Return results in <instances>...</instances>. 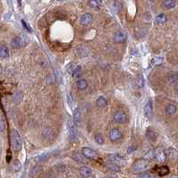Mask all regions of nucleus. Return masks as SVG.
Here are the masks:
<instances>
[{
  "label": "nucleus",
  "mask_w": 178,
  "mask_h": 178,
  "mask_svg": "<svg viewBox=\"0 0 178 178\" xmlns=\"http://www.w3.org/2000/svg\"><path fill=\"white\" fill-rule=\"evenodd\" d=\"M0 57L8 58L9 57V49L6 45L0 46Z\"/></svg>",
  "instance_id": "6ab92c4d"
},
{
  "label": "nucleus",
  "mask_w": 178,
  "mask_h": 178,
  "mask_svg": "<svg viewBox=\"0 0 178 178\" xmlns=\"http://www.w3.org/2000/svg\"><path fill=\"white\" fill-rule=\"evenodd\" d=\"M92 20H93L92 14L87 13V14H82L81 16V18H80V24L81 25H88V24H90L92 23Z\"/></svg>",
  "instance_id": "6e6552de"
},
{
  "label": "nucleus",
  "mask_w": 178,
  "mask_h": 178,
  "mask_svg": "<svg viewBox=\"0 0 178 178\" xmlns=\"http://www.w3.org/2000/svg\"><path fill=\"white\" fill-rule=\"evenodd\" d=\"M48 158H49V155H41V156H39V158L36 159V160L40 162V161H43V160H47Z\"/></svg>",
  "instance_id": "c9c22d12"
},
{
  "label": "nucleus",
  "mask_w": 178,
  "mask_h": 178,
  "mask_svg": "<svg viewBox=\"0 0 178 178\" xmlns=\"http://www.w3.org/2000/svg\"><path fill=\"white\" fill-rule=\"evenodd\" d=\"M137 149V146H133V145H131L128 149H127V152L128 153H132V151H134L135 149Z\"/></svg>",
  "instance_id": "e433bc0d"
},
{
  "label": "nucleus",
  "mask_w": 178,
  "mask_h": 178,
  "mask_svg": "<svg viewBox=\"0 0 178 178\" xmlns=\"http://www.w3.org/2000/svg\"><path fill=\"white\" fill-rule=\"evenodd\" d=\"M154 157L156 158V159L158 160V162L163 163L167 158V155L161 148H158L157 149H156V151L154 152Z\"/></svg>",
  "instance_id": "0eeeda50"
},
{
  "label": "nucleus",
  "mask_w": 178,
  "mask_h": 178,
  "mask_svg": "<svg viewBox=\"0 0 178 178\" xmlns=\"http://www.w3.org/2000/svg\"><path fill=\"white\" fill-rule=\"evenodd\" d=\"M81 153L87 159H97L99 158V155L95 150H93L91 148L84 147L81 149Z\"/></svg>",
  "instance_id": "7ed1b4c3"
},
{
  "label": "nucleus",
  "mask_w": 178,
  "mask_h": 178,
  "mask_svg": "<svg viewBox=\"0 0 178 178\" xmlns=\"http://www.w3.org/2000/svg\"><path fill=\"white\" fill-rule=\"evenodd\" d=\"M11 46L13 49H19L23 46V40L20 37H14L11 41Z\"/></svg>",
  "instance_id": "dca6fc26"
},
{
  "label": "nucleus",
  "mask_w": 178,
  "mask_h": 178,
  "mask_svg": "<svg viewBox=\"0 0 178 178\" xmlns=\"http://www.w3.org/2000/svg\"><path fill=\"white\" fill-rule=\"evenodd\" d=\"M145 135H146L147 140L149 141L150 142H154L156 140H157V134H156V132L154 131L150 130V129H148L146 131Z\"/></svg>",
  "instance_id": "2eb2a0df"
},
{
  "label": "nucleus",
  "mask_w": 178,
  "mask_h": 178,
  "mask_svg": "<svg viewBox=\"0 0 178 178\" xmlns=\"http://www.w3.org/2000/svg\"><path fill=\"white\" fill-rule=\"evenodd\" d=\"M73 159L75 161H77V162H79L81 164H85L86 163V158L82 155V153L81 154V153H79L77 151L74 152L73 153Z\"/></svg>",
  "instance_id": "4468645a"
},
{
  "label": "nucleus",
  "mask_w": 178,
  "mask_h": 178,
  "mask_svg": "<svg viewBox=\"0 0 178 178\" xmlns=\"http://www.w3.org/2000/svg\"><path fill=\"white\" fill-rule=\"evenodd\" d=\"M114 40L117 43H124L126 40V35L122 31H117L114 34Z\"/></svg>",
  "instance_id": "9b49d317"
},
{
  "label": "nucleus",
  "mask_w": 178,
  "mask_h": 178,
  "mask_svg": "<svg viewBox=\"0 0 178 178\" xmlns=\"http://www.w3.org/2000/svg\"><path fill=\"white\" fill-rule=\"evenodd\" d=\"M144 113H145V115H146V117L148 118H151L152 113H153V107H152V101H151V99H149V101L145 105Z\"/></svg>",
  "instance_id": "f8f14e48"
},
{
  "label": "nucleus",
  "mask_w": 178,
  "mask_h": 178,
  "mask_svg": "<svg viewBox=\"0 0 178 178\" xmlns=\"http://www.w3.org/2000/svg\"><path fill=\"white\" fill-rule=\"evenodd\" d=\"M6 121L2 117H0V131L4 132V131H6Z\"/></svg>",
  "instance_id": "c756f323"
},
{
  "label": "nucleus",
  "mask_w": 178,
  "mask_h": 178,
  "mask_svg": "<svg viewBox=\"0 0 178 178\" xmlns=\"http://www.w3.org/2000/svg\"><path fill=\"white\" fill-rule=\"evenodd\" d=\"M163 5L167 9H171L175 6V1L174 0H165L163 2Z\"/></svg>",
  "instance_id": "b1692460"
},
{
  "label": "nucleus",
  "mask_w": 178,
  "mask_h": 178,
  "mask_svg": "<svg viewBox=\"0 0 178 178\" xmlns=\"http://www.w3.org/2000/svg\"><path fill=\"white\" fill-rule=\"evenodd\" d=\"M1 72H2V67L0 66V73H1Z\"/></svg>",
  "instance_id": "ea45409f"
},
{
  "label": "nucleus",
  "mask_w": 178,
  "mask_h": 178,
  "mask_svg": "<svg viewBox=\"0 0 178 178\" xmlns=\"http://www.w3.org/2000/svg\"><path fill=\"white\" fill-rule=\"evenodd\" d=\"M113 7H114V9H115L116 12H119V11L121 10L122 5H121V3H119L118 1H115L114 4H113Z\"/></svg>",
  "instance_id": "2f4dec72"
},
{
  "label": "nucleus",
  "mask_w": 178,
  "mask_h": 178,
  "mask_svg": "<svg viewBox=\"0 0 178 178\" xmlns=\"http://www.w3.org/2000/svg\"><path fill=\"white\" fill-rule=\"evenodd\" d=\"M81 74V65H76L74 67V69L73 70V72H72V75L74 77H77Z\"/></svg>",
  "instance_id": "cd10ccee"
},
{
  "label": "nucleus",
  "mask_w": 178,
  "mask_h": 178,
  "mask_svg": "<svg viewBox=\"0 0 178 178\" xmlns=\"http://www.w3.org/2000/svg\"><path fill=\"white\" fill-rule=\"evenodd\" d=\"M154 150L153 149H151V150H149L145 156H144V159H152V158H154Z\"/></svg>",
  "instance_id": "72a5a7b5"
},
{
  "label": "nucleus",
  "mask_w": 178,
  "mask_h": 178,
  "mask_svg": "<svg viewBox=\"0 0 178 178\" xmlns=\"http://www.w3.org/2000/svg\"><path fill=\"white\" fill-rule=\"evenodd\" d=\"M141 177H151V175L149 174H141Z\"/></svg>",
  "instance_id": "58836bf2"
},
{
  "label": "nucleus",
  "mask_w": 178,
  "mask_h": 178,
  "mask_svg": "<svg viewBox=\"0 0 178 178\" xmlns=\"http://www.w3.org/2000/svg\"><path fill=\"white\" fill-rule=\"evenodd\" d=\"M167 155H168L169 159L171 160H173V161H176L177 159H178V152H177L176 149H174L173 148H170L167 150Z\"/></svg>",
  "instance_id": "f3484780"
},
{
  "label": "nucleus",
  "mask_w": 178,
  "mask_h": 178,
  "mask_svg": "<svg viewBox=\"0 0 178 178\" xmlns=\"http://www.w3.org/2000/svg\"><path fill=\"white\" fill-rule=\"evenodd\" d=\"M123 138V133L118 129H112L109 132V139L111 142H116Z\"/></svg>",
  "instance_id": "20e7f679"
},
{
  "label": "nucleus",
  "mask_w": 178,
  "mask_h": 178,
  "mask_svg": "<svg viewBox=\"0 0 178 178\" xmlns=\"http://www.w3.org/2000/svg\"><path fill=\"white\" fill-rule=\"evenodd\" d=\"M11 143L14 150L15 151H20L23 149V140H21L19 132L14 129L11 132Z\"/></svg>",
  "instance_id": "f257e3e1"
},
{
  "label": "nucleus",
  "mask_w": 178,
  "mask_h": 178,
  "mask_svg": "<svg viewBox=\"0 0 178 178\" xmlns=\"http://www.w3.org/2000/svg\"><path fill=\"white\" fill-rule=\"evenodd\" d=\"M21 163L17 160H14L12 164V169L14 172H18L20 169H21Z\"/></svg>",
  "instance_id": "c85d7f7f"
},
{
  "label": "nucleus",
  "mask_w": 178,
  "mask_h": 178,
  "mask_svg": "<svg viewBox=\"0 0 178 178\" xmlns=\"http://www.w3.org/2000/svg\"><path fill=\"white\" fill-rule=\"evenodd\" d=\"M165 111H166V114H167V115L173 116V115H174V114L176 113L177 107H176L174 105H173V104H169V105H167V106L166 107Z\"/></svg>",
  "instance_id": "a211bd4d"
},
{
  "label": "nucleus",
  "mask_w": 178,
  "mask_h": 178,
  "mask_svg": "<svg viewBox=\"0 0 178 178\" xmlns=\"http://www.w3.org/2000/svg\"><path fill=\"white\" fill-rule=\"evenodd\" d=\"M95 142L99 145L104 144L105 139H104V137H103V135L101 134V133H97V134L95 135Z\"/></svg>",
  "instance_id": "bb28decb"
},
{
  "label": "nucleus",
  "mask_w": 178,
  "mask_h": 178,
  "mask_svg": "<svg viewBox=\"0 0 178 178\" xmlns=\"http://www.w3.org/2000/svg\"><path fill=\"white\" fill-rule=\"evenodd\" d=\"M76 86H77V88L79 89V90L84 91V90H86L87 87H88V82H87V81L84 80V79H80V80L77 81Z\"/></svg>",
  "instance_id": "aec40b11"
},
{
  "label": "nucleus",
  "mask_w": 178,
  "mask_h": 178,
  "mask_svg": "<svg viewBox=\"0 0 178 178\" xmlns=\"http://www.w3.org/2000/svg\"><path fill=\"white\" fill-rule=\"evenodd\" d=\"M79 173L81 174V176L82 177H85V178H88V177H91L92 176V171L91 170V168H89L85 166H82L80 170H79Z\"/></svg>",
  "instance_id": "ddd939ff"
},
{
  "label": "nucleus",
  "mask_w": 178,
  "mask_h": 178,
  "mask_svg": "<svg viewBox=\"0 0 178 178\" xmlns=\"http://www.w3.org/2000/svg\"><path fill=\"white\" fill-rule=\"evenodd\" d=\"M137 83H138V87H140V88L143 87V85H144V81H143V77H142V75H139V76H138Z\"/></svg>",
  "instance_id": "f704fd0d"
},
{
  "label": "nucleus",
  "mask_w": 178,
  "mask_h": 178,
  "mask_svg": "<svg viewBox=\"0 0 178 178\" xmlns=\"http://www.w3.org/2000/svg\"><path fill=\"white\" fill-rule=\"evenodd\" d=\"M167 17L164 14H159L157 17H156V21H157V23L159 24L167 23Z\"/></svg>",
  "instance_id": "4be33fe9"
},
{
  "label": "nucleus",
  "mask_w": 178,
  "mask_h": 178,
  "mask_svg": "<svg viewBox=\"0 0 178 178\" xmlns=\"http://www.w3.org/2000/svg\"><path fill=\"white\" fill-rule=\"evenodd\" d=\"M21 24H23V25L24 26V28H26V29H27V30H28V31H29L31 32V28H30V27L28 26V24H27L25 23V21H24V20H21Z\"/></svg>",
  "instance_id": "4c0bfd02"
},
{
  "label": "nucleus",
  "mask_w": 178,
  "mask_h": 178,
  "mask_svg": "<svg viewBox=\"0 0 178 178\" xmlns=\"http://www.w3.org/2000/svg\"><path fill=\"white\" fill-rule=\"evenodd\" d=\"M40 171H41V167L39 166V165H37V166H35V167H33L31 168V170L30 172V175L31 176H36Z\"/></svg>",
  "instance_id": "a878e982"
},
{
  "label": "nucleus",
  "mask_w": 178,
  "mask_h": 178,
  "mask_svg": "<svg viewBox=\"0 0 178 178\" xmlns=\"http://www.w3.org/2000/svg\"><path fill=\"white\" fill-rule=\"evenodd\" d=\"M149 162L148 159H140L138 160H136L134 163L132 165V170L134 172H143L145 170L148 169L149 167Z\"/></svg>",
  "instance_id": "f03ea898"
},
{
  "label": "nucleus",
  "mask_w": 178,
  "mask_h": 178,
  "mask_svg": "<svg viewBox=\"0 0 178 178\" xmlns=\"http://www.w3.org/2000/svg\"><path fill=\"white\" fill-rule=\"evenodd\" d=\"M21 98H23V94H21V92H16L14 94V97L15 102H20L21 100Z\"/></svg>",
  "instance_id": "473e14b6"
},
{
  "label": "nucleus",
  "mask_w": 178,
  "mask_h": 178,
  "mask_svg": "<svg viewBox=\"0 0 178 178\" xmlns=\"http://www.w3.org/2000/svg\"><path fill=\"white\" fill-rule=\"evenodd\" d=\"M73 121L75 125H80L81 122V113L79 107H76L74 110V116H73Z\"/></svg>",
  "instance_id": "9d476101"
},
{
  "label": "nucleus",
  "mask_w": 178,
  "mask_h": 178,
  "mask_svg": "<svg viewBox=\"0 0 178 178\" xmlns=\"http://www.w3.org/2000/svg\"><path fill=\"white\" fill-rule=\"evenodd\" d=\"M97 106L100 108L102 107H105L107 106V99L104 98V97H99L98 99H97Z\"/></svg>",
  "instance_id": "5701e85b"
},
{
  "label": "nucleus",
  "mask_w": 178,
  "mask_h": 178,
  "mask_svg": "<svg viewBox=\"0 0 178 178\" xmlns=\"http://www.w3.org/2000/svg\"><path fill=\"white\" fill-rule=\"evenodd\" d=\"M109 161L110 162H114V163H117L118 164L119 166H122L125 163V160L120 155H117V154H114V155H111L109 157Z\"/></svg>",
  "instance_id": "1a4fd4ad"
},
{
  "label": "nucleus",
  "mask_w": 178,
  "mask_h": 178,
  "mask_svg": "<svg viewBox=\"0 0 178 178\" xmlns=\"http://www.w3.org/2000/svg\"><path fill=\"white\" fill-rule=\"evenodd\" d=\"M89 4H90V6L92 8H95V9H99V5L97 0H90V1H89Z\"/></svg>",
  "instance_id": "7c9ffc66"
},
{
  "label": "nucleus",
  "mask_w": 178,
  "mask_h": 178,
  "mask_svg": "<svg viewBox=\"0 0 178 178\" xmlns=\"http://www.w3.org/2000/svg\"><path fill=\"white\" fill-rule=\"evenodd\" d=\"M113 117H114V120L119 124H124L127 120V116L123 111H117V112L114 113Z\"/></svg>",
  "instance_id": "423d86ee"
},
{
  "label": "nucleus",
  "mask_w": 178,
  "mask_h": 178,
  "mask_svg": "<svg viewBox=\"0 0 178 178\" xmlns=\"http://www.w3.org/2000/svg\"><path fill=\"white\" fill-rule=\"evenodd\" d=\"M107 167L111 171H114V172H118L120 170V166L117 163H114V162H109Z\"/></svg>",
  "instance_id": "393cba45"
},
{
  "label": "nucleus",
  "mask_w": 178,
  "mask_h": 178,
  "mask_svg": "<svg viewBox=\"0 0 178 178\" xmlns=\"http://www.w3.org/2000/svg\"><path fill=\"white\" fill-rule=\"evenodd\" d=\"M67 125H68V129H69L70 139H71V141H74L76 139V136H77V132H76V130H75V124H74V121L71 118H68Z\"/></svg>",
  "instance_id": "39448f33"
},
{
  "label": "nucleus",
  "mask_w": 178,
  "mask_h": 178,
  "mask_svg": "<svg viewBox=\"0 0 178 178\" xmlns=\"http://www.w3.org/2000/svg\"><path fill=\"white\" fill-rule=\"evenodd\" d=\"M157 173L159 174V176H165V175L169 174V168L167 166H162V167L158 168Z\"/></svg>",
  "instance_id": "412c9836"
}]
</instances>
